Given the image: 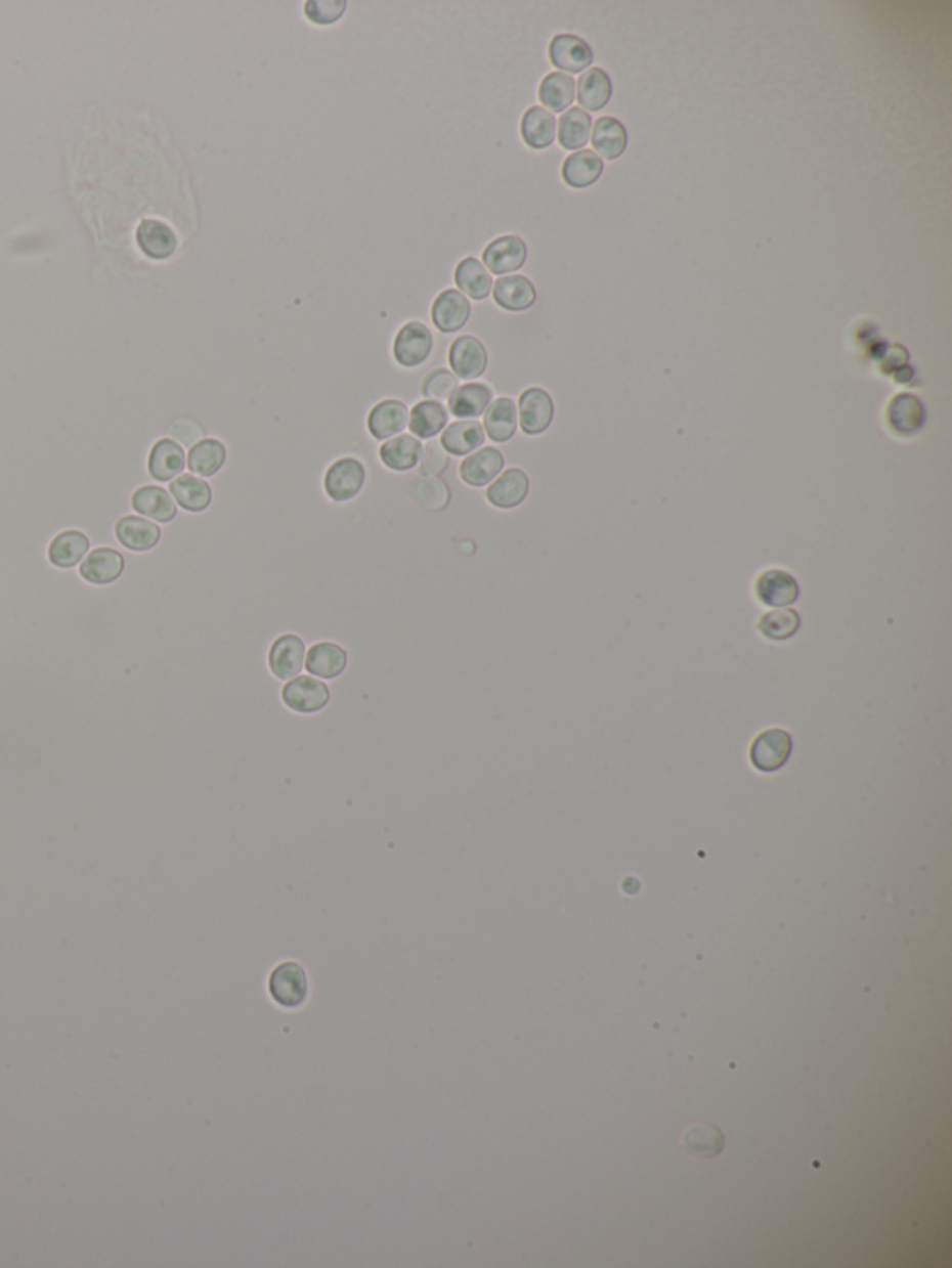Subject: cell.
I'll return each instance as SVG.
<instances>
[{
    "label": "cell",
    "instance_id": "cell-1",
    "mask_svg": "<svg viewBox=\"0 0 952 1268\" xmlns=\"http://www.w3.org/2000/svg\"><path fill=\"white\" fill-rule=\"evenodd\" d=\"M268 990L275 1003L284 1008H298L304 1005L309 995V980L304 967L296 962H282L275 965L268 978Z\"/></svg>",
    "mask_w": 952,
    "mask_h": 1268
},
{
    "label": "cell",
    "instance_id": "cell-2",
    "mask_svg": "<svg viewBox=\"0 0 952 1268\" xmlns=\"http://www.w3.org/2000/svg\"><path fill=\"white\" fill-rule=\"evenodd\" d=\"M365 466L355 457H341L330 466L324 478L328 497L335 502H346L359 495L365 486Z\"/></svg>",
    "mask_w": 952,
    "mask_h": 1268
},
{
    "label": "cell",
    "instance_id": "cell-3",
    "mask_svg": "<svg viewBox=\"0 0 952 1268\" xmlns=\"http://www.w3.org/2000/svg\"><path fill=\"white\" fill-rule=\"evenodd\" d=\"M434 337L423 322H407L400 327L393 345V355L396 363L405 368H416L423 365L432 354Z\"/></svg>",
    "mask_w": 952,
    "mask_h": 1268
},
{
    "label": "cell",
    "instance_id": "cell-4",
    "mask_svg": "<svg viewBox=\"0 0 952 1268\" xmlns=\"http://www.w3.org/2000/svg\"><path fill=\"white\" fill-rule=\"evenodd\" d=\"M282 698L289 709L298 714H314L330 703V689L320 680L300 675L289 680L282 691Z\"/></svg>",
    "mask_w": 952,
    "mask_h": 1268
},
{
    "label": "cell",
    "instance_id": "cell-5",
    "mask_svg": "<svg viewBox=\"0 0 952 1268\" xmlns=\"http://www.w3.org/2000/svg\"><path fill=\"white\" fill-rule=\"evenodd\" d=\"M527 261V244L517 234L499 236L489 243L482 254V264L487 272L495 275H507L517 272Z\"/></svg>",
    "mask_w": 952,
    "mask_h": 1268
},
{
    "label": "cell",
    "instance_id": "cell-6",
    "mask_svg": "<svg viewBox=\"0 0 952 1268\" xmlns=\"http://www.w3.org/2000/svg\"><path fill=\"white\" fill-rule=\"evenodd\" d=\"M555 417V402L546 389L530 387L519 396V423L528 436L544 434Z\"/></svg>",
    "mask_w": 952,
    "mask_h": 1268
},
{
    "label": "cell",
    "instance_id": "cell-7",
    "mask_svg": "<svg viewBox=\"0 0 952 1268\" xmlns=\"http://www.w3.org/2000/svg\"><path fill=\"white\" fill-rule=\"evenodd\" d=\"M790 750L792 739L787 731L767 730L751 744V764L761 772L780 771L789 759Z\"/></svg>",
    "mask_w": 952,
    "mask_h": 1268
},
{
    "label": "cell",
    "instance_id": "cell-8",
    "mask_svg": "<svg viewBox=\"0 0 952 1268\" xmlns=\"http://www.w3.org/2000/svg\"><path fill=\"white\" fill-rule=\"evenodd\" d=\"M551 63L564 73H580L594 61V51L587 41L571 34H560L549 45Z\"/></svg>",
    "mask_w": 952,
    "mask_h": 1268
},
{
    "label": "cell",
    "instance_id": "cell-9",
    "mask_svg": "<svg viewBox=\"0 0 952 1268\" xmlns=\"http://www.w3.org/2000/svg\"><path fill=\"white\" fill-rule=\"evenodd\" d=\"M448 361L455 370V376L462 380H476L486 373L487 352L476 337H458L450 345Z\"/></svg>",
    "mask_w": 952,
    "mask_h": 1268
},
{
    "label": "cell",
    "instance_id": "cell-10",
    "mask_svg": "<svg viewBox=\"0 0 952 1268\" xmlns=\"http://www.w3.org/2000/svg\"><path fill=\"white\" fill-rule=\"evenodd\" d=\"M305 664L304 640L296 635H284L275 640L268 653V666L277 680H293Z\"/></svg>",
    "mask_w": 952,
    "mask_h": 1268
},
{
    "label": "cell",
    "instance_id": "cell-11",
    "mask_svg": "<svg viewBox=\"0 0 952 1268\" xmlns=\"http://www.w3.org/2000/svg\"><path fill=\"white\" fill-rule=\"evenodd\" d=\"M471 304L466 296L455 289H446L437 296L432 305V320L439 332L455 334L469 322Z\"/></svg>",
    "mask_w": 952,
    "mask_h": 1268
},
{
    "label": "cell",
    "instance_id": "cell-12",
    "mask_svg": "<svg viewBox=\"0 0 952 1268\" xmlns=\"http://www.w3.org/2000/svg\"><path fill=\"white\" fill-rule=\"evenodd\" d=\"M528 489H530V480H528L527 473L512 467L487 487L486 498L489 505H493L499 510H514L527 498Z\"/></svg>",
    "mask_w": 952,
    "mask_h": 1268
},
{
    "label": "cell",
    "instance_id": "cell-13",
    "mask_svg": "<svg viewBox=\"0 0 952 1268\" xmlns=\"http://www.w3.org/2000/svg\"><path fill=\"white\" fill-rule=\"evenodd\" d=\"M503 467H505L503 452L493 447H484L469 454L462 462L460 477L469 486L484 487L499 477Z\"/></svg>",
    "mask_w": 952,
    "mask_h": 1268
},
{
    "label": "cell",
    "instance_id": "cell-14",
    "mask_svg": "<svg viewBox=\"0 0 952 1268\" xmlns=\"http://www.w3.org/2000/svg\"><path fill=\"white\" fill-rule=\"evenodd\" d=\"M755 594L769 607H789L800 596V588L787 571L769 569L758 578Z\"/></svg>",
    "mask_w": 952,
    "mask_h": 1268
},
{
    "label": "cell",
    "instance_id": "cell-15",
    "mask_svg": "<svg viewBox=\"0 0 952 1268\" xmlns=\"http://www.w3.org/2000/svg\"><path fill=\"white\" fill-rule=\"evenodd\" d=\"M493 300L507 311H527L536 302V289L525 275L499 277L493 285Z\"/></svg>",
    "mask_w": 952,
    "mask_h": 1268
},
{
    "label": "cell",
    "instance_id": "cell-16",
    "mask_svg": "<svg viewBox=\"0 0 952 1268\" xmlns=\"http://www.w3.org/2000/svg\"><path fill=\"white\" fill-rule=\"evenodd\" d=\"M136 243L143 254L155 261H164L172 257L177 250V234L172 227L161 220H143L136 229Z\"/></svg>",
    "mask_w": 952,
    "mask_h": 1268
},
{
    "label": "cell",
    "instance_id": "cell-17",
    "mask_svg": "<svg viewBox=\"0 0 952 1268\" xmlns=\"http://www.w3.org/2000/svg\"><path fill=\"white\" fill-rule=\"evenodd\" d=\"M888 421L895 432L902 436H913L924 427L926 409L919 396L901 393L893 398L888 407Z\"/></svg>",
    "mask_w": 952,
    "mask_h": 1268
},
{
    "label": "cell",
    "instance_id": "cell-18",
    "mask_svg": "<svg viewBox=\"0 0 952 1268\" xmlns=\"http://www.w3.org/2000/svg\"><path fill=\"white\" fill-rule=\"evenodd\" d=\"M407 421H409V411L404 402L384 400L376 404L373 411L369 413V432L378 441H384L389 437L398 436L407 427Z\"/></svg>",
    "mask_w": 952,
    "mask_h": 1268
},
{
    "label": "cell",
    "instance_id": "cell-19",
    "mask_svg": "<svg viewBox=\"0 0 952 1268\" xmlns=\"http://www.w3.org/2000/svg\"><path fill=\"white\" fill-rule=\"evenodd\" d=\"M123 569H125V560L122 555L114 549L101 548L92 551L88 559L84 560L81 575L90 584L104 586L122 577Z\"/></svg>",
    "mask_w": 952,
    "mask_h": 1268
},
{
    "label": "cell",
    "instance_id": "cell-20",
    "mask_svg": "<svg viewBox=\"0 0 952 1268\" xmlns=\"http://www.w3.org/2000/svg\"><path fill=\"white\" fill-rule=\"evenodd\" d=\"M186 467V456L179 443L173 439H161L155 443L149 454V475L159 482H170L179 477Z\"/></svg>",
    "mask_w": 952,
    "mask_h": 1268
},
{
    "label": "cell",
    "instance_id": "cell-21",
    "mask_svg": "<svg viewBox=\"0 0 952 1268\" xmlns=\"http://www.w3.org/2000/svg\"><path fill=\"white\" fill-rule=\"evenodd\" d=\"M346 664H348V653L334 642L314 644L313 648L307 651V659H305L307 671L320 680L339 677L346 670Z\"/></svg>",
    "mask_w": 952,
    "mask_h": 1268
},
{
    "label": "cell",
    "instance_id": "cell-22",
    "mask_svg": "<svg viewBox=\"0 0 952 1268\" xmlns=\"http://www.w3.org/2000/svg\"><path fill=\"white\" fill-rule=\"evenodd\" d=\"M161 527L147 519L125 516L116 525V538L131 551H149L161 541Z\"/></svg>",
    "mask_w": 952,
    "mask_h": 1268
},
{
    "label": "cell",
    "instance_id": "cell-23",
    "mask_svg": "<svg viewBox=\"0 0 952 1268\" xmlns=\"http://www.w3.org/2000/svg\"><path fill=\"white\" fill-rule=\"evenodd\" d=\"M486 441L484 436V427L476 421H457L450 427H446L443 436H441V447L448 454L455 456H466L473 454L476 448L482 447Z\"/></svg>",
    "mask_w": 952,
    "mask_h": 1268
},
{
    "label": "cell",
    "instance_id": "cell-24",
    "mask_svg": "<svg viewBox=\"0 0 952 1268\" xmlns=\"http://www.w3.org/2000/svg\"><path fill=\"white\" fill-rule=\"evenodd\" d=\"M521 136L532 149H546L555 142L557 120L544 106H530L521 120Z\"/></svg>",
    "mask_w": 952,
    "mask_h": 1268
},
{
    "label": "cell",
    "instance_id": "cell-25",
    "mask_svg": "<svg viewBox=\"0 0 952 1268\" xmlns=\"http://www.w3.org/2000/svg\"><path fill=\"white\" fill-rule=\"evenodd\" d=\"M425 447L416 436H395L380 448V460L391 471H409L419 466Z\"/></svg>",
    "mask_w": 952,
    "mask_h": 1268
},
{
    "label": "cell",
    "instance_id": "cell-26",
    "mask_svg": "<svg viewBox=\"0 0 952 1268\" xmlns=\"http://www.w3.org/2000/svg\"><path fill=\"white\" fill-rule=\"evenodd\" d=\"M131 505L138 514L155 519L159 523H170L177 516V507L173 502L172 495L163 487H140L138 491H134Z\"/></svg>",
    "mask_w": 952,
    "mask_h": 1268
},
{
    "label": "cell",
    "instance_id": "cell-27",
    "mask_svg": "<svg viewBox=\"0 0 952 1268\" xmlns=\"http://www.w3.org/2000/svg\"><path fill=\"white\" fill-rule=\"evenodd\" d=\"M575 84H577V101L590 113H598L601 108H605L612 97V81L607 73L599 68L582 73Z\"/></svg>",
    "mask_w": 952,
    "mask_h": 1268
},
{
    "label": "cell",
    "instance_id": "cell-28",
    "mask_svg": "<svg viewBox=\"0 0 952 1268\" xmlns=\"http://www.w3.org/2000/svg\"><path fill=\"white\" fill-rule=\"evenodd\" d=\"M455 281L462 295L469 296L476 302L486 300L493 287L491 274L487 272L482 261H478L475 257H467L462 263H458Z\"/></svg>",
    "mask_w": 952,
    "mask_h": 1268
},
{
    "label": "cell",
    "instance_id": "cell-29",
    "mask_svg": "<svg viewBox=\"0 0 952 1268\" xmlns=\"http://www.w3.org/2000/svg\"><path fill=\"white\" fill-rule=\"evenodd\" d=\"M484 428L487 437L495 443H507L516 436L517 407L514 400L503 396L491 402L484 416Z\"/></svg>",
    "mask_w": 952,
    "mask_h": 1268
},
{
    "label": "cell",
    "instance_id": "cell-30",
    "mask_svg": "<svg viewBox=\"0 0 952 1268\" xmlns=\"http://www.w3.org/2000/svg\"><path fill=\"white\" fill-rule=\"evenodd\" d=\"M491 398L493 391L486 384H466L448 398V411L460 419H475L486 411Z\"/></svg>",
    "mask_w": 952,
    "mask_h": 1268
},
{
    "label": "cell",
    "instance_id": "cell-31",
    "mask_svg": "<svg viewBox=\"0 0 952 1268\" xmlns=\"http://www.w3.org/2000/svg\"><path fill=\"white\" fill-rule=\"evenodd\" d=\"M603 173V161L594 151L573 152L564 161L562 179L571 188H588L598 181Z\"/></svg>",
    "mask_w": 952,
    "mask_h": 1268
},
{
    "label": "cell",
    "instance_id": "cell-32",
    "mask_svg": "<svg viewBox=\"0 0 952 1268\" xmlns=\"http://www.w3.org/2000/svg\"><path fill=\"white\" fill-rule=\"evenodd\" d=\"M90 551V539L81 530H66L52 539L49 548V560L52 566L60 569H72L81 562Z\"/></svg>",
    "mask_w": 952,
    "mask_h": 1268
},
{
    "label": "cell",
    "instance_id": "cell-33",
    "mask_svg": "<svg viewBox=\"0 0 952 1268\" xmlns=\"http://www.w3.org/2000/svg\"><path fill=\"white\" fill-rule=\"evenodd\" d=\"M594 149L607 161H616L628 149V131L614 118H601L592 132Z\"/></svg>",
    "mask_w": 952,
    "mask_h": 1268
},
{
    "label": "cell",
    "instance_id": "cell-34",
    "mask_svg": "<svg viewBox=\"0 0 952 1268\" xmlns=\"http://www.w3.org/2000/svg\"><path fill=\"white\" fill-rule=\"evenodd\" d=\"M170 493L179 502V507L192 514H200L213 502L211 486L202 478L193 477V475H183L173 480Z\"/></svg>",
    "mask_w": 952,
    "mask_h": 1268
},
{
    "label": "cell",
    "instance_id": "cell-35",
    "mask_svg": "<svg viewBox=\"0 0 952 1268\" xmlns=\"http://www.w3.org/2000/svg\"><path fill=\"white\" fill-rule=\"evenodd\" d=\"M448 423V411L441 402L423 400L409 413V430L421 439L436 437Z\"/></svg>",
    "mask_w": 952,
    "mask_h": 1268
},
{
    "label": "cell",
    "instance_id": "cell-36",
    "mask_svg": "<svg viewBox=\"0 0 952 1268\" xmlns=\"http://www.w3.org/2000/svg\"><path fill=\"white\" fill-rule=\"evenodd\" d=\"M537 97L551 113H564L575 101V81L566 73H549L539 84Z\"/></svg>",
    "mask_w": 952,
    "mask_h": 1268
},
{
    "label": "cell",
    "instance_id": "cell-37",
    "mask_svg": "<svg viewBox=\"0 0 952 1268\" xmlns=\"http://www.w3.org/2000/svg\"><path fill=\"white\" fill-rule=\"evenodd\" d=\"M227 460V448L218 439H202L188 454V469L200 477H214Z\"/></svg>",
    "mask_w": 952,
    "mask_h": 1268
},
{
    "label": "cell",
    "instance_id": "cell-38",
    "mask_svg": "<svg viewBox=\"0 0 952 1268\" xmlns=\"http://www.w3.org/2000/svg\"><path fill=\"white\" fill-rule=\"evenodd\" d=\"M590 131H592L590 114L580 108H569L568 113L560 116L558 142L564 149L575 151L587 145Z\"/></svg>",
    "mask_w": 952,
    "mask_h": 1268
},
{
    "label": "cell",
    "instance_id": "cell-39",
    "mask_svg": "<svg viewBox=\"0 0 952 1268\" xmlns=\"http://www.w3.org/2000/svg\"><path fill=\"white\" fill-rule=\"evenodd\" d=\"M409 497L428 512H441L450 502V489L439 478L419 477L409 486Z\"/></svg>",
    "mask_w": 952,
    "mask_h": 1268
},
{
    "label": "cell",
    "instance_id": "cell-40",
    "mask_svg": "<svg viewBox=\"0 0 952 1268\" xmlns=\"http://www.w3.org/2000/svg\"><path fill=\"white\" fill-rule=\"evenodd\" d=\"M681 1146L689 1155L710 1158L722 1153L726 1137L717 1126H696L685 1133Z\"/></svg>",
    "mask_w": 952,
    "mask_h": 1268
},
{
    "label": "cell",
    "instance_id": "cell-41",
    "mask_svg": "<svg viewBox=\"0 0 952 1268\" xmlns=\"http://www.w3.org/2000/svg\"><path fill=\"white\" fill-rule=\"evenodd\" d=\"M800 614L796 610H772L760 621V630L770 640H787L800 629Z\"/></svg>",
    "mask_w": 952,
    "mask_h": 1268
},
{
    "label": "cell",
    "instance_id": "cell-42",
    "mask_svg": "<svg viewBox=\"0 0 952 1268\" xmlns=\"http://www.w3.org/2000/svg\"><path fill=\"white\" fill-rule=\"evenodd\" d=\"M457 389V376L452 375L450 370H446V368H437V370H432L430 375L426 376L425 382L421 386V393L428 400L441 402V400H448L450 396L455 395Z\"/></svg>",
    "mask_w": 952,
    "mask_h": 1268
},
{
    "label": "cell",
    "instance_id": "cell-43",
    "mask_svg": "<svg viewBox=\"0 0 952 1268\" xmlns=\"http://www.w3.org/2000/svg\"><path fill=\"white\" fill-rule=\"evenodd\" d=\"M345 0H309L305 2V17L318 27H330L345 15Z\"/></svg>",
    "mask_w": 952,
    "mask_h": 1268
},
{
    "label": "cell",
    "instance_id": "cell-44",
    "mask_svg": "<svg viewBox=\"0 0 952 1268\" xmlns=\"http://www.w3.org/2000/svg\"><path fill=\"white\" fill-rule=\"evenodd\" d=\"M448 466V456L445 454L443 447H439V443L432 441L425 447L423 457L419 462V473L421 477L436 478L445 471Z\"/></svg>",
    "mask_w": 952,
    "mask_h": 1268
}]
</instances>
